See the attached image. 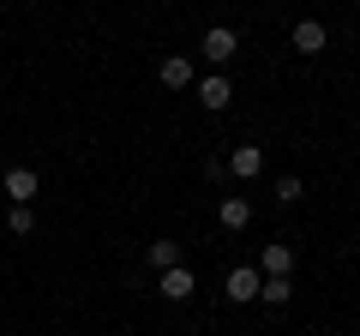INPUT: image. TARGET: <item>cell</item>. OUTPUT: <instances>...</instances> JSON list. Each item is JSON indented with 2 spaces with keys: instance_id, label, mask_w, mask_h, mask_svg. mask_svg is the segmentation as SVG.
<instances>
[{
  "instance_id": "1",
  "label": "cell",
  "mask_w": 360,
  "mask_h": 336,
  "mask_svg": "<svg viewBox=\"0 0 360 336\" xmlns=\"http://www.w3.org/2000/svg\"><path fill=\"white\" fill-rule=\"evenodd\" d=\"M258 288H264V276H258L252 264H240V271H229V283H222V295H229L234 306H246V300H258Z\"/></svg>"
},
{
  "instance_id": "2",
  "label": "cell",
  "mask_w": 360,
  "mask_h": 336,
  "mask_svg": "<svg viewBox=\"0 0 360 336\" xmlns=\"http://www.w3.org/2000/svg\"><path fill=\"white\" fill-rule=\"evenodd\" d=\"M193 271H186V264H174V271H156V295H162V300H186V295H193Z\"/></svg>"
},
{
  "instance_id": "3",
  "label": "cell",
  "mask_w": 360,
  "mask_h": 336,
  "mask_svg": "<svg viewBox=\"0 0 360 336\" xmlns=\"http://www.w3.org/2000/svg\"><path fill=\"white\" fill-rule=\"evenodd\" d=\"M234 54H240V37H234L229 25H217V30H205V60H234Z\"/></svg>"
},
{
  "instance_id": "4",
  "label": "cell",
  "mask_w": 360,
  "mask_h": 336,
  "mask_svg": "<svg viewBox=\"0 0 360 336\" xmlns=\"http://www.w3.org/2000/svg\"><path fill=\"white\" fill-rule=\"evenodd\" d=\"M0 186H6V198H13V205H30V198H37V168H6V174H0Z\"/></svg>"
},
{
  "instance_id": "5",
  "label": "cell",
  "mask_w": 360,
  "mask_h": 336,
  "mask_svg": "<svg viewBox=\"0 0 360 336\" xmlns=\"http://www.w3.org/2000/svg\"><path fill=\"white\" fill-rule=\"evenodd\" d=\"M229 174H240V181H258V174H264V150H258V144H240V150L229 156Z\"/></svg>"
},
{
  "instance_id": "6",
  "label": "cell",
  "mask_w": 360,
  "mask_h": 336,
  "mask_svg": "<svg viewBox=\"0 0 360 336\" xmlns=\"http://www.w3.org/2000/svg\"><path fill=\"white\" fill-rule=\"evenodd\" d=\"M288 42H295L300 54H324V25H319V18H300V25L288 30Z\"/></svg>"
},
{
  "instance_id": "7",
  "label": "cell",
  "mask_w": 360,
  "mask_h": 336,
  "mask_svg": "<svg viewBox=\"0 0 360 336\" xmlns=\"http://www.w3.org/2000/svg\"><path fill=\"white\" fill-rule=\"evenodd\" d=\"M198 103H205L210 115H217V108H229V103H234V84H229V78H217V72H210L205 84H198Z\"/></svg>"
},
{
  "instance_id": "8",
  "label": "cell",
  "mask_w": 360,
  "mask_h": 336,
  "mask_svg": "<svg viewBox=\"0 0 360 336\" xmlns=\"http://www.w3.org/2000/svg\"><path fill=\"white\" fill-rule=\"evenodd\" d=\"M217 222H222V228H229V234H240L246 222H252V205H246V198H222V210H217Z\"/></svg>"
},
{
  "instance_id": "9",
  "label": "cell",
  "mask_w": 360,
  "mask_h": 336,
  "mask_svg": "<svg viewBox=\"0 0 360 336\" xmlns=\"http://www.w3.org/2000/svg\"><path fill=\"white\" fill-rule=\"evenodd\" d=\"M162 84L168 91H186V84H193V60H186V54H168L162 60Z\"/></svg>"
},
{
  "instance_id": "10",
  "label": "cell",
  "mask_w": 360,
  "mask_h": 336,
  "mask_svg": "<svg viewBox=\"0 0 360 336\" xmlns=\"http://www.w3.org/2000/svg\"><path fill=\"white\" fill-rule=\"evenodd\" d=\"M144 259H150V271H174V264H180V240H150Z\"/></svg>"
},
{
  "instance_id": "11",
  "label": "cell",
  "mask_w": 360,
  "mask_h": 336,
  "mask_svg": "<svg viewBox=\"0 0 360 336\" xmlns=\"http://www.w3.org/2000/svg\"><path fill=\"white\" fill-rule=\"evenodd\" d=\"M295 271V246H264V276H288Z\"/></svg>"
},
{
  "instance_id": "12",
  "label": "cell",
  "mask_w": 360,
  "mask_h": 336,
  "mask_svg": "<svg viewBox=\"0 0 360 336\" xmlns=\"http://www.w3.org/2000/svg\"><path fill=\"white\" fill-rule=\"evenodd\" d=\"M258 300H270V306H288V300H295V283H288V276H264Z\"/></svg>"
},
{
  "instance_id": "13",
  "label": "cell",
  "mask_w": 360,
  "mask_h": 336,
  "mask_svg": "<svg viewBox=\"0 0 360 336\" xmlns=\"http://www.w3.org/2000/svg\"><path fill=\"white\" fill-rule=\"evenodd\" d=\"M6 228H13L18 240H25V234L37 228V217H30V205H13V210H6Z\"/></svg>"
},
{
  "instance_id": "14",
  "label": "cell",
  "mask_w": 360,
  "mask_h": 336,
  "mask_svg": "<svg viewBox=\"0 0 360 336\" xmlns=\"http://www.w3.org/2000/svg\"><path fill=\"white\" fill-rule=\"evenodd\" d=\"M276 205H300V181H295V174L276 181Z\"/></svg>"
}]
</instances>
